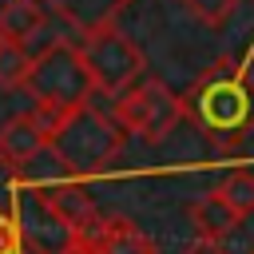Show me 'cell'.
<instances>
[{
    "instance_id": "1",
    "label": "cell",
    "mask_w": 254,
    "mask_h": 254,
    "mask_svg": "<svg viewBox=\"0 0 254 254\" xmlns=\"http://www.w3.org/2000/svg\"><path fill=\"white\" fill-rule=\"evenodd\" d=\"M123 135H127V127L119 123V115H107V111L83 103L52 123L48 151L67 175H99L123 151Z\"/></svg>"
},
{
    "instance_id": "2",
    "label": "cell",
    "mask_w": 254,
    "mask_h": 254,
    "mask_svg": "<svg viewBox=\"0 0 254 254\" xmlns=\"http://www.w3.org/2000/svg\"><path fill=\"white\" fill-rule=\"evenodd\" d=\"M24 91L36 99V107L48 115V123H56L60 115L91 103L95 83L87 75L79 48H71L67 40H52L40 56H32L28 75H24Z\"/></svg>"
},
{
    "instance_id": "3",
    "label": "cell",
    "mask_w": 254,
    "mask_h": 254,
    "mask_svg": "<svg viewBox=\"0 0 254 254\" xmlns=\"http://www.w3.org/2000/svg\"><path fill=\"white\" fill-rule=\"evenodd\" d=\"M187 107L206 135H214L218 143H238L254 127V83L242 67L234 71L230 64H222L187 95Z\"/></svg>"
},
{
    "instance_id": "4",
    "label": "cell",
    "mask_w": 254,
    "mask_h": 254,
    "mask_svg": "<svg viewBox=\"0 0 254 254\" xmlns=\"http://www.w3.org/2000/svg\"><path fill=\"white\" fill-rule=\"evenodd\" d=\"M79 56L87 64V75H91L95 91H103L111 99H119L131 83H139L143 67H147V60L135 48V40L123 36L119 28H95V32H87L83 44H79Z\"/></svg>"
},
{
    "instance_id": "5",
    "label": "cell",
    "mask_w": 254,
    "mask_h": 254,
    "mask_svg": "<svg viewBox=\"0 0 254 254\" xmlns=\"http://www.w3.org/2000/svg\"><path fill=\"white\" fill-rule=\"evenodd\" d=\"M183 111H187V99H179L163 79H139V83H131V87L119 95V103H115L119 123H123L131 135H139L143 143H163V139L179 127Z\"/></svg>"
},
{
    "instance_id": "6",
    "label": "cell",
    "mask_w": 254,
    "mask_h": 254,
    "mask_svg": "<svg viewBox=\"0 0 254 254\" xmlns=\"http://www.w3.org/2000/svg\"><path fill=\"white\" fill-rule=\"evenodd\" d=\"M48 139H52V123L40 107H32V111H24L0 127V163L24 167L48 151Z\"/></svg>"
},
{
    "instance_id": "7",
    "label": "cell",
    "mask_w": 254,
    "mask_h": 254,
    "mask_svg": "<svg viewBox=\"0 0 254 254\" xmlns=\"http://www.w3.org/2000/svg\"><path fill=\"white\" fill-rule=\"evenodd\" d=\"M83 238H87L91 254H159V250H155V238L143 234V230H139L135 222H127V218H111V222L95 226V230L83 234Z\"/></svg>"
},
{
    "instance_id": "8",
    "label": "cell",
    "mask_w": 254,
    "mask_h": 254,
    "mask_svg": "<svg viewBox=\"0 0 254 254\" xmlns=\"http://www.w3.org/2000/svg\"><path fill=\"white\" fill-rule=\"evenodd\" d=\"M187 214H190L194 234H202V238H226V234H234V230L242 226V218H238L214 190L202 194V198H194V202L187 206Z\"/></svg>"
},
{
    "instance_id": "9",
    "label": "cell",
    "mask_w": 254,
    "mask_h": 254,
    "mask_svg": "<svg viewBox=\"0 0 254 254\" xmlns=\"http://www.w3.org/2000/svg\"><path fill=\"white\" fill-rule=\"evenodd\" d=\"M40 24H44V12H40L32 0H8L4 12H0V32H4V40H12V44H28V40L40 32Z\"/></svg>"
},
{
    "instance_id": "10",
    "label": "cell",
    "mask_w": 254,
    "mask_h": 254,
    "mask_svg": "<svg viewBox=\"0 0 254 254\" xmlns=\"http://www.w3.org/2000/svg\"><path fill=\"white\" fill-rule=\"evenodd\" d=\"M214 194L246 222V218L254 214V171H226V175L218 179Z\"/></svg>"
},
{
    "instance_id": "11",
    "label": "cell",
    "mask_w": 254,
    "mask_h": 254,
    "mask_svg": "<svg viewBox=\"0 0 254 254\" xmlns=\"http://www.w3.org/2000/svg\"><path fill=\"white\" fill-rule=\"evenodd\" d=\"M28 64H32L28 48H24V44L4 40V48H0V87H24Z\"/></svg>"
},
{
    "instance_id": "12",
    "label": "cell",
    "mask_w": 254,
    "mask_h": 254,
    "mask_svg": "<svg viewBox=\"0 0 254 254\" xmlns=\"http://www.w3.org/2000/svg\"><path fill=\"white\" fill-rule=\"evenodd\" d=\"M198 24H206V28H218V24H226L230 20V12L242 4V0H179Z\"/></svg>"
},
{
    "instance_id": "13",
    "label": "cell",
    "mask_w": 254,
    "mask_h": 254,
    "mask_svg": "<svg viewBox=\"0 0 254 254\" xmlns=\"http://www.w3.org/2000/svg\"><path fill=\"white\" fill-rule=\"evenodd\" d=\"M20 242H24V226L16 214L0 210V254H20Z\"/></svg>"
},
{
    "instance_id": "14",
    "label": "cell",
    "mask_w": 254,
    "mask_h": 254,
    "mask_svg": "<svg viewBox=\"0 0 254 254\" xmlns=\"http://www.w3.org/2000/svg\"><path fill=\"white\" fill-rule=\"evenodd\" d=\"M183 254H226V246H222V238H202V234H198Z\"/></svg>"
},
{
    "instance_id": "15",
    "label": "cell",
    "mask_w": 254,
    "mask_h": 254,
    "mask_svg": "<svg viewBox=\"0 0 254 254\" xmlns=\"http://www.w3.org/2000/svg\"><path fill=\"white\" fill-rule=\"evenodd\" d=\"M60 254H91V246H87V238H83V230H79V238H71Z\"/></svg>"
},
{
    "instance_id": "16",
    "label": "cell",
    "mask_w": 254,
    "mask_h": 254,
    "mask_svg": "<svg viewBox=\"0 0 254 254\" xmlns=\"http://www.w3.org/2000/svg\"><path fill=\"white\" fill-rule=\"evenodd\" d=\"M0 48H4V32H0Z\"/></svg>"
},
{
    "instance_id": "17",
    "label": "cell",
    "mask_w": 254,
    "mask_h": 254,
    "mask_svg": "<svg viewBox=\"0 0 254 254\" xmlns=\"http://www.w3.org/2000/svg\"><path fill=\"white\" fill-rule=\"evenodd\" d=\"M246 254H254V246H250V250H246Z\"/></svg>"
}]
</instances>
